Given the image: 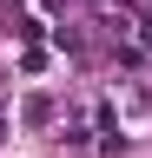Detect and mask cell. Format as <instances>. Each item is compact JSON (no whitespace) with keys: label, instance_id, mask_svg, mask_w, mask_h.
Segmentation results:
<instances>
[{"label":"cell","instance_id":"6da1fadb","mask_svg":"<svg viewBox=\"0 0 152 158\" xmlns=\"http://www.w3.org/2000/svg\"><path fill=\"white\" fill-rule=\"evenodd\" d=\"M20 118H27V125H46V118H53V99H46V92H33L27 106H20Z\"/></svg>","mask_w":152,"mask_h":158},{"label":"cell","instance_id":"7a4b0ae2","mask_svg":"<svg viewBox=\"0 0 152 158\" xmlns=\"http://www.w3.org/2000/svg\"><path fill=\"white\" fill-rule=\"evenodd\" d=\"M53 46H60V53H86V40H80V27H60V33H53Z\"/></svg>","mask_w":152,"mask_h":158}]
</instances>
